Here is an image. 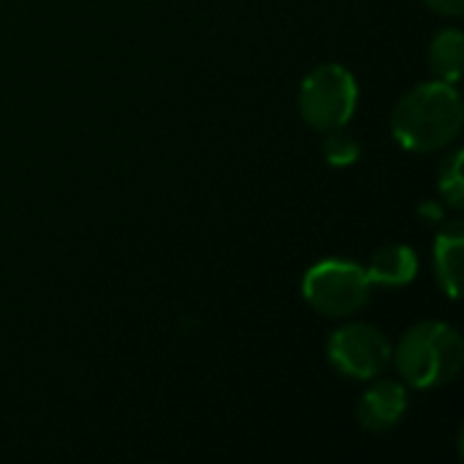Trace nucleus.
I'll list each match as a JSON object with an SVG mask.
<instances>
[{
	"label": "nucleus",
	"mask_w": 464,
	"mask_h": 464,
	"mask_svg": "<svg viewBox=\"0 0 464 464\" xmlns=\"http://www.w3.org/2000/svg\"><path fill=\"white\" fill-rule=\"evenodd\" d=\"M464 125L462 95L457 84L432 79L408 90L392 111L394 141L419 155L440 152L457 141Z\"/></svg>",
	"instance_id": "nucleus-1"
},
{
	"label": "nucleus",
	"mask_w": 464,
	"mask_h": 464,
	"mask_svg": "<svg viewBox=\"0 0 464 464\" xmlns=\"http://www.w3.org/2000/svg\"><path fill=\"white\" fill-rule=\"evenodd\" d=\"M392 364L411 389H438L451 383L464 367V340L457 326L446 321H421L411 326L397 348Z\"/></svg>",
	"instance_id": "nucleus-2"
},
{
	"label": "nucleus",
	"mask_w": 464,
	"mask_h": 464,
	"mask_svg": "<svg viewBox=\"0 0 464 464\" xmlns=\"http://www.w3.org/2000/svg\"><path fill=\"white\" fill-rule=\"evenodd\" d=\"M302 296L324 318H351L370 304L372 283L362 264L324 258L304 272Z\"/></svg>",
	"instance_id": "nucleus-3"
},
{
	"label": "nucleus",
	"mask_w": 464,
	"mask_h": 464,
	"mask_svg": "<svg viewBox=\"0 0 464 464\" xmlns=\"http://www.w3.org/2000/svg\"><path fill=\"white\" fill-rule=\"evenodd\" d=\"M359 109V82L340 63L315 65L299 87V114L318 130L329 133L345 128Z\"/></svg>",
	"instance_id": "nucleus-4"
},
{
	"label": "nucleus",
	"mask_w": 464,
	"mask_h": 464,
	"mask_svg": "<svg viewBox=\"0 0 464 464\" xmlns=\"http://www.w3.org/2000/svg\"><path fill=\"white\" fill-rule=\"evenodd\" d=\"M326 359L343 378L372 381L389 370L392 343L378 326L364 324V321H353V324H345L329 334Z\"/></svg>",
	"instance_id": "nucleus-5"
},
{
	"label": "nucleus",
	"mask_w": 464,
	"mask_h": 464,
	"mask_svg": "<svg viewBox=\"0 0 464 464\" xmlns=\"http://www.w3.org/2000/svg\"><path fill=\"white\" fill-rule=\"evenodd\" d=\"M408 413V386L402 381H392V378H372L370 389L362 394L359 405H356V419L359 427L381 435L394 430Z\"/></svg>",
	"instance_id": "nucleus-6"
},
{
	"label": "nucleus",
	"mask_w": 464,
	"mask_h": 464,
	"mask_svg": "<svg viewBox=\"0 0 464 464\" xmlns=\"http://www.w3.org/2000/svg\"><path fill=\"white\" fill-rule=\"evenodd\" d=\"M372 285L402 288L411 285L419 275V256L411 245H386L375 250L364 266Z\"/></svg>",
	"instance_id": "nucleus-7"
},
{
	"label": "nucleus",
	"mask_w": 464,
	"mask_h": 464,
	"mask_svg": "<svg viewBox=\"0 0 464 464\" xmlns=\"http://www.w3.org/2000/svg\"><path fill=\"white\" fill-rule=\"evenodd\" d=\"M462 223H449V226H443L440 234L435 237L432 264H435V280H438L440 291H443L449 299H459V288H462Z\"/></svg>",
	"instance_id": "nucleus-8"
},
{
	"label": "nucleus",
	"mask_w": 464,
	"mask_h": 464,
	"mask_svg": "<svg viewBox=\"0 0 464 464\" xmlns=\"http://www.w3.org/2000/svg\"><path fill=\"white\" fill-rule=\"evenodd\" d=\"M430 68L435 73V79L457 84L462 79L464 68V35L459 27H446L440 30L432 41H430V52H427Z\"/></svg>",
	"instance_id": "nucleus-9"
},
{
	"label": "nucleus",
	"mask_w": 464,
	"mask_h": 464,
	"mask_svg": "<svg viewBox=\"0 0 464 464\" xmlns=\"http://www.w3.org/2000/svg\"><path fill=\"white\" fill-rule=\"evenodd\" d=\"M324 158L332 169H348L353 163L362 160V144L353 133H348L345 128L329 130L324 133Z\"/></svg>",
	"instance_id": "nucleus-10"
},
{
	"label": "nucleus",
	"mask_w": 464,
	"mask_h": 464,
	"mask_svg": "<svg viewBox=\"0 0 464 464\" xmlns=\"http://www.w3.org/2000/svg\"><path fill=\"white\" fill-rule=\"evenodd\" d=\"M462 150H454L443 166H440V179H438V190L443 196V201L454 209H459L464 201V177H462Z\"/></svg>",
	"instance_id": "nucleus-11"
},
{
	"label": "nucleus",
	"mask_w": 464,
	"mask_h": 464,
	"mask_svg": "<svg viewBox=\"0 0 464 464\" xmlns=\"http://www.w3.org/2000/svg\"><path fill=\"white\" fill-rule=\"evenodd\" d=\"M427 8H432L440 16H462L464 14V0H424Z\"/></svg>",
	"instance_id": "nucleus-12"
},
{
	"label": "nucleus",
	"mask_w": 464,
	"mask_h": 464,
	"mask_svg": "<svg viewBox=\"0 0 464 464\" xmlns=\"http://www.w3.org/2000/svg\"><path fill=\"white\" fill-rule=\"evenodd\" d=\"M419 212H421V218H432V220H443V218H446L443 207H440V204H435V201H427Z\"/></svg>",
	"instance_id": "nucleus-13"
}]
</instances>
